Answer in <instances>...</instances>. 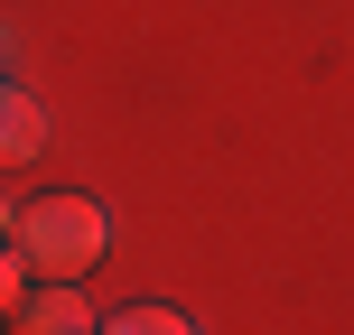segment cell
Instances as JSON below:
<instances>
[{"label": "cell", "mask_w": 354, "mask_h": 335, "mask_svg": "<svg viewBox=\"0 0 354 335\" xmlns=\"http://www.w3.org/2000/svg\"><path fill=\"white\" fill-rule=\"evenodd\" d=\"M0 56H10V37H0Z\"/></svg>", "instance_id": "52a82bcc"}, {"label": "cell", "mask_w": 354, "mask_h": 335, "mask_svg": "<svg viewBox=\"0 0 354 335\" xmlns=\"http://www.w3.org/2000/svg\"><path fill=\"white\" fill-rule=\"evenodd\" d=\"M112 326H122V335H187L196 317H177V307H122Z\"/></svg>", "instance_id": "277c9868"}, {"label": "cell", "mask_w": 354, "mask_h": 335, "mask_svg": "<svg viewBox=\"0 0 354 335\" xmlns=\"http://www.w3.org/2000/svg\"><path fill=\"white\" fill-rule=\"evenodd\" d=\"M28 307V261H19V242H0V317H19Z\"/></svg>", "instance_id": "5b68a950"}, {"label": "cell", "mask_w": 354, "mask_h": 335, "mask_svg": "<svg viewBox=\"0 0 354 335\" xmlns=\"http://www.w3.org/2000/svg\"><path fill=\"white\" fill-rule=\"evenodd\" d=\"M37 149H47V112H37V93L0 84V168H28Z\"/></svg>", "instance_id": "7a4b0ae2"}, {"label": "cell", "mask_w": 354, "mask_h": 335, "mask_svg": "<svg viewBox=\"0 0 354 335\" xmlns=\"http://www.w3.org/2000/svg\"><path fill=\"white\" fill-rule=\"evenodd\" d=\"M19 326H28V335H84V326H93V307L75 298V280H47V289L28 298V317H19Z\"/></svg>", "instance_id": "3957f363"}, {"label": "cell", "mask_w": 354, "mask_h": 335, "mask_svg": "<svg viewBox=\"0 0 354 335\" xmlns=\"http://www.w3.org/2000/svg\"><path fill=\"white\" fill-rule=\"evenodd\" d=\"M10 242L28 261V280H84L112 251V214L93 195H37L28 214H10Z\"/></svg>", "instance_id": "6da1fadb"}, {"label": "cell", "mask_w": 354, "mask_h": 335, "mask_svg": "<svg viewBox=\"0 0 354 335\" xmlns=\"http://www.w3.org/2000/svg\"><path fill=\"white\" fill-rule=\"evenodd\" d=\"M0 233H10V195H0Z\"/></svg>", "instance_id": "8992f818"}]
</instances>
